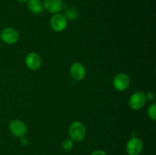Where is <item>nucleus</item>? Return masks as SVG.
<instances>
[{
  "label": "nucleus",
  "instance_id": "4",
  "mask_svg": "<svg viewBox=\"0 0 156 155\" xmlns=\"http://www.w3.org/2000/svg\"><path fill=\"white\" fill-rule=\"evenodd\" d=\"M1 40L4 43L8 44H14L19 40V33L15 29L12 27L5 28L0 33Z\"/></svg>",
  "mask_w": 156,
  "mask_h": 155
},
{
  "label": "nucleus",
  "instance_id": "19",
  "mask_svg": "<svg viewBox=\"0 0 156 155\" xmlns=\"http://www.w3.org/2000/svg\"><path fill=\"white\" fill-rule=\"evenodd\" d=\"M0 39H1V37H0Z\"/></svg>",
  "mask_w": 156,
  "mask_h": 155
},
{
  "label": "nucleus",
  "instance_id": "18",
  "mask_svg": "<svg viewBox=\"0 0 156 155\" xmlns=\"http://www.w3.org/2000/svg\"><path fill=\"white\" fill-rule=\"evenodd\" d=\"M29 0H18V2H27Z\"/></svg>",
  "mask_w": 156,
  "mask_h": 155
},
{
  "label": "nucleus",
  "instance_id": "16",
  "mask_svg": "<svg viewBox=\"0 0 156 155\" xmlns=\"http://www.w3.org/2000/svg\"><path fill=\"white\" fill-rule=\"evenodd\" d=\"M153 98H154V94L152 92H149L147 94V95L146 96V100H152Z\"/></svg>",
  "mask_w": 156,
  "mask_h": 155
},
{
  "label": "nucleus",
  "instance_id": "12",
  "mask_svg": "<svg viewBox=\"0 0 156 155\" xmlns=\"http://www.w3.org/2000/svg\"><path fill=\"white\" fill-rule=\"evenodd\" d=\"M64 13H65L64 16L66 18V19L69 20H76L79 16V12H78L77 9L73 7L67 8L65 12H64Z\"/></svg>",
  "mask_w": 156,
  "mask_h": 155
},
{
  "label": "nucleus",
  "instance_id": "11",
  "mask_svg": "<svg viewBox=\"0 0 156 155\" xmlns=\"http://www.w3.org/2000/svg\"><path fill=\"white\" fill-rule=\"evenodd\" d=\"M27 8L34 14H41L44 12V3L41 0H29Z\"/></svg>",
  "mask_w": 156,
  "mask_h": 155
},
{
  "label": "nucleus",
  "instance_id": "15",
  "mask_svg": "<svg viewBox=\"0 0 156 155\" xmlns=\"http://www.w3.org/2000/svg\"><path fill=\"white\" fill-rule=\"evenodd\" d=\"M91 155H107L106 152L102 150H94V152L91 153Z\"/></svg>",
  "mask_w": 156,
  "mask_h": 155
},
{
  "label": "nucleus",
  "instance_id": "2",
  "mask_svg": "<svg viewBox=\"0 0 156 155\" xmlns=\"http://www.w3.org/2000/svg\"><path fill=\"white\" fill-rule=\"evenodd\" d=\"M50 27L54 31L62 32L66 28L67 19L62 14H55L50 19Z\"/></svg>",
  "mask_w": 156,
  "mask_h": 155
},
{
  "label": "nucleus",
  "instance_id": "17",
  "mask_svg": "<svg viewBox=\"0 0 156 155\" xmlns=\"http://www.w3.org/2000/svg\"><path fill=\"white\" fill-rule=\"evenodd\" d=\"M21 144H22L23 145H27L28 144V140L26 138H24V136L21 137Z\"/></svg>",
  "mask_w": 156,
  "mask_h": 155
},
{
  "label": "nucleus",
  "instance_id": "1",
  "mask_svg": "<svg viewBox=\"0 0 156 155\" xmlns=\"http://www.w3.org/2000/svg\"><path fill=\"white\" fill-rule=\"evenodd\" d=\"M69 133L73 141H81L85 138V135H86V129L82 122H74L70 125Z\"/></svg>",
  "mask_w": 156,
  "mask_h": 155
},
{
  "label": "nucleus",
  "instance_id": "14",
  "mask_svg": "<svg viewBox=\"0 0 156 155\" xmlns=\"http://www.w3.org/2000/svg\"><path fill=\"white\" fill-rule=\"evenodd\" d=\"M62 147L63 150H70L73 147H74V142H73V141L71 138H69V139L65 140V141L62 142Z\"/></svg>",
  "mask_w": 156,
  "mask_h": 155
},
{
  "label": "nucleus",
  "instance_id": "5",
  "mask_svg": "<svg viewBox=\"0 0 156 155\" xmlns=\"http://www.w3.org/2000/svg\"><path fill=\"white\" fill-rule=\"evenodd\" d=\"M146 101V95L141 91H137L129 98V106L134 110H139L144 106Z\"/></svg>",
  "mask_w": 156,
  "mask_h": 155
},
{
  "label": "nucleus",
  "instance_id": "13",
  "mask_svg": "<svg viewBox=\"0 0 156 155\" xmlns=\"http://www.w3.org/2000/svg\"><path fill=\"white\" fill-rule=\"evenodd\" d=\"M148 115H149V118L151 119L153 121H155L156 119V104L153 103V104L151 105L149 107L147 111Z\"/></svg>",
  "mask_w": 156,
  "mask_h": 155
},
{
  "label": "nucleus",
  "instance_id": "3",
  "mask_svg": "<svg viewBox=\"0 0 156 155\" xmlns=\"http://www.w3.org/2000/svg\"><path fill=\"white\" fill-rule=\"evenodd\" d=\"M143 149V143L140 138H132L128 141L126 150L128 155H140Z\"/></svg>",
  "mask_w": 156,
  "mask_h": 155
},
{
  "label": "nucleus",
  "instance_id": "8",
  "mask_svg": "<svg viewBox=\"0 0 156 155\" xmlns=\"http://www.w3.org/2000/svg\"><path fill=\"white\" fill-rule=\"evenodd\" d=\"M70 74L76 81H81L86 75V69L82 64L75 62L70 67Z\"/></svg>",
  "mask_w": 156,
  "mask_h": 155
},
{
  "label": "nucleus",
  "instance_id": "9",
  "mask_svg": "<svg viewBox=\"0 0 156 155\" xmlns=\"http://www.w3.org/2000/svg\"><path fill=\"white\" fill-rule=\"evenodd\" d=\"M43 3L44 9L53 14L59 13L64 7L62 0H44Z\"/></svg>",
  "mask_w": 156,
  "mask_h": 155
},
{
  "label": "nucleus",
  "instance_id": "6",
  "mask_svg": "<svg viewBox=\"0 0 156 155\" xmlns=\"http://www.w3.org/2000/svg\"><path fill=\"white\" fill-rule=\"evenodd\" d=\"M130 80L127 74L124 73H120L117 74L114 78L113 84L117 91H123L129 87Z\"/></svg>",
  "mask_w": 156,
  "mask_h": 155
},
{
  "label": "nucleus",
  "instance_id": "7",
  "mask_svg": "<svg viewBox=\"0 0 156 155\" xmlns=\"http://www.w3.org/2000/svg\"><path fill=\"white\" fill-rule=\"evenodd\" d=\"M9 129L12 135L17 137H23L27 132V126L20 120H13L9 124Z\"/></svg>",
  "mask_w": 156,
  "mask_h": 155
},
{
  "label": "nucleus",
  "instance_id": "10",
  "mask_svg": "<svg viewBox=\"0 0 156 155\" xmlns=\"http://www.w3.org/2000/svg\"><path fill=\"white\" fill-rule=\"evenodd\" d=\"M26 65L31 70H37L41 66L42 60L37 53H30L25 59Z\"/></svg>",
  "mask_w": 156,
  "mask_h": 155
}]
</instances>
